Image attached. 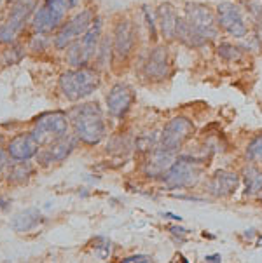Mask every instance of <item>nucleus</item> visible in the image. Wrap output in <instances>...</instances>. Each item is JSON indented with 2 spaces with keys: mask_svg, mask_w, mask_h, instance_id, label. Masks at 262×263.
Segmentation results:
<instances>
[{
  "mask_svg": "<svg viewBox=\"0 0 262 263\" xmlns=\"http://www.w3.org/2000/svg\"><path fill=\"white\" fill-rule=\"evenodd\" d=\"M70 120L74 124L75 136L86 145H96L103 140L107 127L103 114L96 103L79 105L70 112Z\"/></svg>",
  "mask_w": 262,
  "mask_h": 263,
  "instance_id": "obj_1",
  "label": "nucleus"
},
{
  "mask_svg": "<svg viewBox=\"0 0 262 263\" xmlns=\"http://www.w3.org/2000/svg\"><path fill=\"white\" fill-rule=\"evenodd\" d=\"M100 86V77L95 70L88 68H75L70 72H65L60 77V87L66 100L77 101L95 92V89Z\"/></svg>",
  "mask_w": 262,
  "mask_h": 263,
  "instance_id": "obj_2",
  "label": "nucleus"
},
{
  "mask_svg": "<svg viewBox=\"0 0 262 263\" xmlns=\"http://www.w3.org/2000/svg\"><path fill=\"white\" fill-rule=\"evenodd\" d=\"M203 162L190 155H180L164 175V185L168 189H185L196 183L201 176Z\"/></svg>",
  "mask_w": 262,
  "mask_h": 263,
  "instance_id": "obj_3",
  "label": "nucleus"
},
{
  "mask_svg": "<svg viewBox=\"0 0 262 263\" xmlns=\"http://www.w3.org/2000/svg\"><path fill=\"white\" fill-rule=\"evenodd\" d=\"M77 2L79 0H46L42 7H39V11L35 12L33 28L39 33H47L58 28L66 12L77 6Z\"/></svg>",
  "mask_w": 262,
  "mask_h": 263,
  "instance_id": "obj_4",
  "label": "nucleus"
},
{
  "mask_svg": "<svg viewBox=\"0 0 262 263\" xmlns=\"http://www.w3.org/2000/svg\"><path fill=\"white\" fill-rule=\"evenodd\" d=\"M185 20L193 26L196 32L201 35L206 42H210L219 35V23H217V16L203 4L189 2L185 4Z\"/></svg>",
  "mask_w": 262,
  "mask_h": 263,
  "instance_id": "obj_5",
  "label": "nucleus"
},
{
  "mask_svg": "<svg viewBox=\"0 0 262 263\" xmlns=\"http://www.w3.org/2000/svg\"><path fill=\"white\" fill-rule=\"evenodd\" d=\"M66 131H68V119H66V115L63 112H53L42 115L35 122L32 135L37 138L39 143L44 145L53 143V141L66 136Z\"/></svg>",
  "mask_w": 262,
  "mask_h": 263,
  "instance_id": "obj_6",
  "label": "nucleus"
},
{
  "mask_svg": "<svg viewBox=\"0 0 262 263\" xmlns=\"http://www.w3.org/2000/svg\"><path fill=\"white\" fill-rule=\"evenodd\" d=\"M194 124L187 117H175L164 126L161 138H159V146L171 152H177L185 141L193 136Z\"/></svg>",
  "mask_w": 262,
  "mask_h": 263,
  "instance_id": "obj_7",
  "label": "nucleus"
},
{
  "mask_svg": "<svg viewBox=\"0 0 262 263\" xmlns=\"http://www.w3.org/2000/svg\"><path fill=\"white\" fill-rule=\"evenodd\" d=\"M217 23L219 28L234 39H243L248 33L241 9L233 2H222L217 6Z\"/></svg>",
  "mask_w": 262,
  "mask_h": 263,
  "instance_id": "obj_8",
  "label": "nucleus"
},
{
  "mask_svg": "<svg viewBox=\"0 0 262 263\" xmlns=\"http://www.w3.org/2000/svg\"><path fill=\"white\" fill-rule=\"evenodd\" d=\"M93 21H95V14H93L91 9H86V11L75 14L68 23L61 26V30L58 32L55 39V46L58 49H66L74 40H77L81 35H84L90 30Z\"/></svg>",
  "mask_w": 262,
  "mask_h": 263,
  "instance_id": "obj_9",
  "label": "nucleus"
},
{
  "mask_svg": "<svg viewBox=\"0 0 262 263\" xmlns=\"http://www.w3.org/2000/svg\"><path fill=\"white\" fill-rule=\"evenodd\" d=\"M33 9V2L32 0H20V2L14 4L11 11V16L7 17L6 25L0 26V42L2 44H9L14 40L21 28H23L26 17L32 12Z\"/></svg>",
  "mask_w": 262,
  "mask_h": 263,
  "instance_id": "obj_10",
  "label": "nucleus"
},
{
  "mask_svg": "<svg viewBox=\"0 0 262 263\" xmlns=\"http://www.w3.org/2000/svg\"><path fill=\"white\" fill-rule=\"evenodd\" d=\"M171 72L170 54L166 46H156L145 61V75L152 80H164Z\"/></svg>",
  "mask_w": 262,
  "mask_h": 263,
  "instance_id": "obj_11",
  "label": "nucleus"
},
{
  "mask_svg": "<svg viewBox=\"0 0 262 263\" xmlns=\"http://www.w3.org/2000/svg\"><path fill=\"white\" fill-rule=\"evenodd\" d=\"M135 101V92L128 84H115L107 96V106L114 117H124Z\"/></svg>",
  "mask_w": 262,
  "mask_h": 263,
  "instance_id": "obj_12",
  "label": "nucleus"
},
{
  "mask_svg": "<svg viewBox=\"0 0 262 263\" xmlns=\"http://www.w3.org/2000/svg\"><path fill=\"white\" fill-rule=\"evenodd\" d=\"M135 42H136V32L131 21L124 20L121 23H117L114 32V54L119 60H126L131 54Z\"/></svg>",
  "mask_w": 262,
  "mask_h": 263,
  "instance_id": "obj_13",
  "label": "nucleus"
},
{
  "mask_svg": "<svg viewBox=\"0 0 262 263\" xmlns=\"http://www.w3.org/2000/svg\"><path fill=\"white\" fill-rule=\"evenodd\" d=\"M75 148V140L72 136H63L60 140L49 143L46 150L39 154V162L42 166H49V164L61 162L72 154V150Z\"/></svg>",
  "mask_w": 262,
  "mask_h": 263,
  "instance_id": "obj_14",
  "label": "nucleus"
},
{
  "mask_svg": "<svg viewBox=\"0 0 262 263\" xmlns=\"http://www.w3.org/2000/svg\"><path fill=\"white\" fill-rule=\"evenodd\" d=\"M239 185V176L233 171H225L220 169L212 176L210 183H208V190L213 197H228V195L234 194Z\"/></svg>",
  "mask_w": 262,
  "mask_h": 263,
  "instance_id": "obj_15",
  "label": "nucleus"
},
{
  "mask_svg": "<svg viewBox=\"0 0 262 263\" xmlns=\"http://www.w3.org/2000/svg\"><path fill=\"white\" fill-rule=\"evenodd\" d=\"M39 148H41V143L30 133V135H20L14 140H11L7 146V154L14 160H28L37 154Z\"/></svg>",
  "mask_w": 262,
  "mask_h": 263,
  "instance_id": "obj_16",
  "label": "nucleus"
},
{
  "mask_svg": "<svg viewBox=\"0 0 262 263\" xmlns=\"http://www.w3.org/2000/svg\"><path fill=\"white\" fill-rule=\"evenodd\" d=\"M175 162V152L166 150L163 146H156L152 150V155L145 164V175L149 178H158L166 175V171L171 167V164Z\"/></svg>",
  "mask_w": 262,
  "mask_h": 263,
  "instance_id": "obj_17",
  "label": "nucleus"
},
{
  "mask_svg": "<svg viewBox=\"0 0 262 263\" xmlns=\"http://www.w3.org/2000/svg\"><path fill=\"white\" fill-rule=\"evenodd\" d=\"M179 12L171 6L170 2H164L158 9V23L159 30H161L163 37L166 40L177 39V26H179Z\"/></svg>",
  "mask_w": 262,
  "mask_h": 263,
  "instance_id": "obj_18",
  "label": "nucleus"
},
{
  "mask_svg": "<svg viewBox=\"0 0 262 263\" xmlns=\"http://www.w3.org/2000/svg\"><path fill=\"white\" fill-rule=\"evenodd\" d=\"M41 221V213L39 209H25V211L18 213L11 221V229L14 232H28L35 229Z\"/></svg>",
  "mask_w": 262,
  "mask_h": 263,
  "instance_id": "obj_19",
  "label": "nucleus"
},
{
  "mask_svg": "<svg viewBox=\"0 0 262 263\" xmlns=\"http://www.w3.org/2000/svg\"><path fill=\"white\" fill-rule=\"evenodd\" d=\"M177 39L189 47H201L206 44V40L187 23L185 17H180L179 20V26H177Z\"/></svg>",
  "mask_w": 262,
  "mask_h": 263,
  "instance_id": "obj_20",
  "label": "nucleus"
},
{
  "mask_svg": "<svg viewBox=\"0 0 262 263\" xmlns=\"http://www.w3.org/2000/svg\"><path fill=\"white\" fill-rule=\"evenodd\" d=\"M90 60H91L90 52L84 49L81 40H74L68 46V49H66V63L74 66V68H82Z\"/></svg>",
  "mask_w": 262,
  "mask_h": 263,
  "instance_id": "obj_21",
  "label": "nucleus"
},
{
  "mask_svg": "<svg viewBox=\"0 0 262 263\" xmlns=\"http://www.w3.org/2000/svg\"><path fill=\"white\" fill-rule=\"evenodd\" d=\"M32 166H30L28 162H20L16 164V166L11 167V171H9V176H7V181L9 183H25V181H28V178L32 176Z\"/></svg>",
  "mask_w": 262,
  "mask_h": 263,
  "instance_id": "obj_22",
  "label": "nucleus"
},
{
  "mask_svg": "<svg viewBox=\"0 0 262 263\" xmlns=\"http://www.w3.org/2000/svg\"><path fill=\"white\" fill-rule=\"evenodd\" d=\"M245 183H247V194L254 195L262 190V173L257 171L255 167L245 169Z\"/></svg>",
  "mask_w": 262,
  "mask_h": 263,
  "instance_id": "obj_23",
  "label": "nucleus"
},
{
  "mask_svg": "<svg viewBox=\"0 0 262 263\" xmlns=\"http://www.w3.org/2000/svg\"><path fill=\"white\" fill-rule=\"evenodd\" d=\"M217 51H219V56L225 61H238L241 58V49L231 42H222Z\"/></svg>",
  "mask_w": 262,
  "mask_h": 263,
  "instance_id": "obj_24",
  "label": "nucleus"
},
{
  "mask_svg": "<svg viewBox=\"0 0 262 263\" xmlns=\"http://www.w3.org/2000/svg\"><path fill=\"white\" fill-rule=\"evenodd\" d=\"M247 157L252 162H262V135L255 136L247 146Z\"/></svg>",
  "mask_w": 262,
  "mask_h": 263,
  "instance_id": "obj_25",
  "label": "nucleus"
},
{
  "mask_svg": "<svg viewBox=\"0 0 262 263\" xmlns=\"http://www.w3.org/2000/svg\"><path fill=\"white\" fill-rule=\"evenodd\" d=\"M144 16H145V21H147V26H149L150 39H152V40H156V39H158V25H156V16H154V12L150 11L149 7H144Z\"/></svg>",
  "mask_w": 262,
  "mask_h": 263,
  "instance_id": "obj_26",
  "label": "nucleus"
},
{
  "mask_svg": "<svg viewBox=\"0 0 262 263\" xmlns=\"http://www.w3.org/2000/svg\"><path fill=\"white\" fill-rule=\"evenodd\" d=\"M107 47H110V40L109 39H103L100 44V51H96V56H98V61H100V66H107L109 65V60H107V56L110 58V49L107 51Z\"/></svg>",
  "mask_w": 262,
  "mask_h": 263,
  "instance_id": "obj_27",
  "label": "nucleus"
},
{
  "mask_svg": "<svg viewBox=\"0 0 262 263\" xmlns=\"http://www.w3.org/2000/svg\"><path fill=\"white\" fill-rule=\"evenodd\" d=\"M248 12L254 16H262V0H247Z\"/></svg>",
  "mask_w": 262,
  "mask_h": 263,
  "instance_id": "obj_28",
  "label": "nucleus"
},
{
  "mask_svg": "<svg viewBox=\"0 0 262 263\" xmlns=\"http://www.w3.org/2000/svg\"><path fill=\"white\" fill-rule=\"evenodd\" d=\"M124 263H147L150 261V256L147 255H135V256H128L123 260Z\"/></svg>",
  "mask_w": 262,
  "mask_h": 263,
  "instance_id": "obj_29",
  "label": "nucleus"
},
{
  "mask_svg": "<svg viewBox=\"0 0 262 263\" xmlns=\"http://www.w3.org/2000/svg\"><path fill=\"white\" fill-rule=\"evenodd\" d=\"M170 230H171V234H173V235H179L180 240H184V237L187 235V230H185V229H180V227H170Z\"/></svg>",
  "mask_w": 262,
  "mask_h": 263,
  "instance_id": "obj_30",
  "label": "nucleus"
},
{
  "mask_svg": "<svg viewBox=\"0 0 262 263\" xmlns=\"http://www.w3.org/2000/svg\"><path fill=\"white\" fill-rule=\"evenodd\" d=\"M6 162H7V155L2 148V136H0V171L6 167Z\"/></svg>",
  "mask_w": 262,
  "mask_h": 263,
  "instance_id": "obj_31",
  "label": "nucleus"
},
{
  "mask_svg": "<svg viewBox=\"0 0 262 263\" xmlns=\"http://www.w3.org/2000/svg\"><path fill=\"white\" fill-rule=\"evenodd\" d=\"M205 260H206V261H213V263H215V261H222V258H220V255H210V256H206Z\"/></svg>",
  "mask_w": 262,
  "mask_h": 263,
  "instance_id": "obj_32",
  "label": "nucleus"
},
{
  "mask_svg": "<svg viewBox=\"0 0 262 263\" xmlns=\"http://www.w3.org/2000/svg\"><path fill=\"white\" fill-rule=\"evenodd\" d=\"M166 216H168V218H171V220H177V221H180V220H182L180 216H177V215H171V213H166Z\"/></svg>",
  "mask_w": 262,
  "mask_h": 263,
  "instance_id": "obj_33",
  "label": "nucleus"
},
{
  "mask_svg": "<svg viewBox=\"0 0 262 263\" xmlns=\"http://www.w3.org/2000/svg\"><path fill=\"white\" fill-rule=\"evenodd\" d=\"M6 200H4V199H0V208H6Z\"/></svg>",
  "mask_w": 262,
  "mask_h": 263,
  "instance_id": "obj_34",
  "label": "nucleus"
},
{
  "mask_svg": "<svg viewBox=\"0 0 262 263\" xmlns=\"http://www.w3.org/2000/svg\"><path fill=\"white\" fill-rule=\"evenodd\" d=\"M257 244H260V246H262V237L259 239V242H257Z\"/></svg>",
  "mask_w": 262,
  "mask_h": 263,
  "instance_id": "obj_35",
  "label": "nucleus"
}]
</instances>
